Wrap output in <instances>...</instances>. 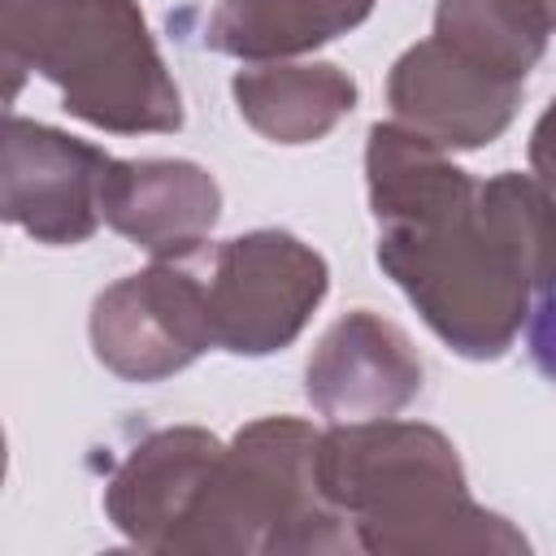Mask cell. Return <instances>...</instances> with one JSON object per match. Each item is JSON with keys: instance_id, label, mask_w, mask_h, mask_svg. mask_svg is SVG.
I'll list each match as a JSON object with an SVG mask.
<instances>
[{"instance_id": "10", "label": "cell", "mask_w": 556, "mask_h": 556, "mask_svg": "<svg viewBox=\"0 0 556 556\" xmlns=\"http://www.w3.org/2000/svg\"><path fill=\"white\" fill-rule=\"evenodd\" d=\"M217 204V182L187 161H109L100 191L104 222L156 256L200 248Z\"/></svg>"}, {"instance_id": "13", "label": "cell", "mask_w": 556, "mask_h": 556, "mask_svg": "<svg viewBox=\"0 0 556 556\" xmlns=\"http://www.w3.org/2000/svg\"><path fill=\"white\" fill-rule=\"evenodd\" d=\"M552 30L556 0H443L434 39L513 83H526Z\"/></svg>"}, {"instance_id": "8", "label": "cell", "mask_w": 556, "mask_h": 556, "mask_svg": "<svg viewBox=\"0 0 556 556\" xmlns=\"http://www.w3.org/2000/svg\"><path fill=\"white\" fill-rule=\"evenodd\" d=\"M421 361L408 339L369 308L348 313L308 361V400L339 421H378L413 400Z\"/></svg>"}, {"instance_id": "6", "label": "cell", "mask_w": 556, "mask_h": 556, "mask_svg": "<svg viewBox=\"0 0 556 556\" xmlns=\"http://www.w3.org/2000/svg\"><path fill=\"white\" fill-rule=\"evenodd\" d=\"M109 161L100 148L52 126L9 117L4 126V217L39 243H83L100 226Z\"/></svg>"}, {"instance_id": "12", "label": "cell", "mask_w": 556, "mask_h": 556, "mask_svg": "<svg viewBox=\"0 0 556 556\" xmlns=\"http://www.w3.org/2000/svg\"><path fill=\"white\" fill-rule=\"evenodd\" d=\"M374 0H226L208 17V48L230 56H291L365 22Z\"/></svg>"}, {"instance_id": "15", "label": "cell", "mask_w": 556, "mask_h": 556, "mask_svg": "<svg viewBox=\"0 0 556 556\" xmlns=\"http://www.w3.org/2000/svg\"><path fill=\"white\" fill-rule=\"evenodd\" d=\"M530 165H534V174H539V182L556 195V100H552V109L539 117V126H534V139H530Z\"/></svg>"}, {"instance_id": "1", "label": "cell", "mask_w": 556, "mask_h": 556, "mask_svg": "<svg viewBox=\"0 0 556 556\" xmlns=\"http://www.w3.org/2000/svg\"><path fill=\"white\" fill-rule=\"evenodd\" d=\"M369 200L382 222L378 265L465 356H500L556 282V200L543 182L465 178L408 126L369 130Z\"/></svg>"}, {"instance_id": "9", "label": "cell", "mask_w": 556, "mask_h": 556, "mask_svg": "<svg viewBox=\"0 0 556 556\" xmlns=\"http://www.w3.org/2000/svg\"><path fill=\"white\" fill-rule=\"evenodd\" d=\"M222 456L217 439L204 430H161L148 434L109 482V517L143 547H178V534L208 482L213 460Z\"/></svg>"}, {"instance_id": "7", "label": "cell", "mask_w": 556, "mask_h": 556, "mask_svg": "<svg viewBox=\"0 0 556 556\" xmlns=\"http://www.w3.org/2000/svg\"><path fill=\"white\" fill-rule=\"evenodd\" d=\"M387 91L408 130L434 139L439 148H478L508 126L521 83L460 56L443 39H426L395 61Z\"/></svg>"}, {"instance_id": "5", "label": "cell", "mask_w": 556, "mask_h": 556, "mask_svg": "<svg viewBox=\"0 0 556 556\" xmlns=\"http://www.w3.org/2000/svg\"><path fill=\"white\" fill-rule=\"evenodd\" d=\"M200 252L204 243L161 256L152 269L100 291L91 308V343L113 374L148 382L182 369L213 343Z\"/></svg>"}, {"instance_id": "11", "label": "cell", "mask_w": 556, "mask_h": 556, "mask_svg": "<svg viewBox=\"0 0 556 556\" xmlns=\"http://www.w3.org/2000/svg\"><path fill=\"white\" fill-rule=\"evenodd\" d=\"M235 100L274 143H308L352 113L356 87L334 65H256L235 78Z\"/></svg>"}, {"instance_id": "4", "label": "cell", "mask_w": 556, "mask_h": 556, "mask_svg": "<svg viewBox=\"0 0 556 556\" xmlns=\"http://www.w3.org/2000/svg\"><path fill=\"white\" fill-rule=\"evenodd\" d=\"M213 343L226 352H278L326 295V261L282 230H256L200 252Z\"/></svg>"}, {"instance_id": "3", "label": "cell", "mask_w": 556, "mask_h": 556, "mask_svg": "<svg viewBox=\"0 0 556 556\" xmlns=\"http://www.w3.org/2000/svg\"><path fill=\"white\" fill-rule=\"evenodd\" d=\"M4 65L39 70L65 109L104 130H174L182 122L135 0H4Z\"/></svg>"}, {"instance_id": "2", "label": "cell", "mask_w": 556, "mask_h": 556, "mask_svg": "<svg viewBox=\"0 0 556 556\" xmlns=\"http://www.w3.org/2000/svg\"><path fill=\"white\" fill-rule=\"evenodd\" d=\"M317 486L361 530L356 547H521V534L465 495L456 452L430 426L352 421L317 439Z\"/></svg>"}, {"instance_id": "14", "label": "cell", "mask_w": 556, "mask_h": 556, "mask_svg": "<svg viewBox=\"0 0 556 556\" xmlns=\"http://www.w3.org/2000/svg\"><path fill=\"white\" fill-rule=\"evenodd\" d=\"M530 356L547 382H556V282L539 291V304L530 308V330H526Z\"/></svg>"}]
</instances>
